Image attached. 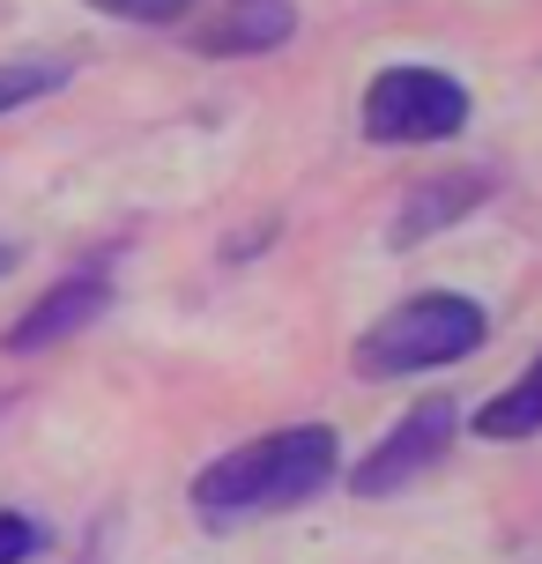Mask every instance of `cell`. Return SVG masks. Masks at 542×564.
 Instances as JSON below:
<instances>
[{"label": "cell", "instance_id": "cell-1", "mask_svg": "<svg viewBox=\"0 0 542 564\" xmlns=\"http://www.w3.org/2000/svg\"><path fill=\"white\" fill-rule=\"evenodd\" d=\"M335 460H343V446H335L327 423H290V431H268V438H246V446H230L224 460H208L194 476V512H208L216 528L297 512L335 482Z\"/></svg>", "mask_w": 542, "mask_h": 564}, {"label": "cell", "instance_id": "cell-2", "mask_svg": "<svg viewBox=\"0 0 542 564\" xmlns=\"http://www.w3.org/2000/svg\"><path fill=\"white\" fill-rule=\"evenodd\" d=\"M484 305L460 297V290H424L394 305L387 319H371L365 341H357V379H409V371H431V365H460L484 349Z\"/></svg>", "mask_w": 542, "mask_h": 564}, {"label": "cell", "instance_id": "cell-3", "mask_svg": "<svg viewBox=\"0 0 542 564\" xmlns=\"http://www.w3.org/2000/svg\"><path fill=\"white\" fill-rule=\"evenodd\" d=\"M468 127V89L438 67H387L365 89V141L379 149H416V141H454Z\"/></svg>", "mask_w": 542, "mask_h": 564}, {"label": "cell", "instance_id": "cell-4", "mask_svg": "<svg viewBox=\"0 0 542 564\" xmlns=\"http://www.w3.org/2000/svg\"><path fill=\"white\" fill-rule=\"evenodd\" d=\"M454 431H460V401H446V394L416 401V409L349 468V490H357V498H387V490H401V482H416L431 460H446Z\"/></svg>", "mask_w": 542, "mask_h": 564}, {"label": "cell", "instance_id": "cell-5", "mask_svg": "<svg viewBox=\"0 0 542 564\" xmlns=\"http://www.w3.org/2000/svg\"><path fill=\"white\" fill-rule=\"evenodd\" d=\"M112 312V275L105 268H83V275H59L45 297L30 312H15L8 319V335H0V349H15V357H30V349H53V341H75L83 327H97Z\"/></svg>", "mask_w": 542, "mask_h": 564}, {"label": "cell", "instance_id": "cell-6", "mask_svg": "<svg viewBox=\"0 0 542 564\" xmlns=\"http://www.w3.org/2000/svg\"><path fill=\"white\" fill-rule=\"evenodd\" d=\"M490 171H476V164H446V171H431L416 194L401 200V216H394V246L409 253V246H424V238H438V230H454V224H468L476 208L490 200Z\"/></svg>", "mask_w": 542, "mask_h": 564}, {"label": "cell", "instance_id": "cell-7", "mask_svg": "<svg viewBox=\"0 0 542 564\" xmlns=\"http://www.w3.org/2000/svg\"><path fill=\"white\" fill-rule=\"evenodd\" d=\"M297 30V8L290 0H224L208 23H194V53L208 59H246V53H275Z\"/></svg>", "mask_w": 542, "mask_h": 564}, {"label": "cell", "instance_id": "cell-8", "mask_svg": "<svg viewBox=\"0 0 542 564\" xmlns=\"http://www.w3.org/2000/svg\"><path fill=\"white\" fill-rule=\"evenodd\" d=\"M476 438H490V446H513V438H535L542 431V357L528 371H520L506 394H490L484 409H476V423H468Z\"/></svg>", "mask_w": 542, "mask_h": 564}, {"label": "cell", "instance_id": "cell-9", "mask_svg": "<svg viewBox=\"0 0 542 564\" xmlns=\"http://www.w3.org/2000/svg\"><path fill=\"white\" fill-rule=\"evenodd\" d=\"M59 83H75V59H0V112L53 97Z\"/></svg>", "mask_w": 542, "mask_h": 564}, {"label": "cell", "instance_id": "cell-10", "mask_svg": "<svg viewBox=\"0 0 542 564\" xmlns=\"http://www.w3.org/2000/svg\"><path fill=\"white\" fill-rule=\"evenodd\" d=\"M97 15H119V23H186L194 0H89Z\"/></svg>", "mask_w": 542, "mask_h": 564}, {"label": "cell", "instance_id": "cell-11", "mask_svg": "<svg viewBox=\"0 0 542 564\" xmlns=\"http://www.w3.org/2000/svg\"><path fill=\"white\" fill-rule=\"evenodd\" d=\"M45 550V528L30 512H0V564H30Z\"/></svg>", "mask_w": 542, "mask_h": 564}, {"label": "cell", "instance_id": "cell-12", "mask_svg": "<svg viewBox=\"0 0 542 564\" xmlns=\"http://www.w3.org/2000/svg\"><path fill=\"white\" fill-rule=\"evenodd\" d=\"M15 260H23L15 246H0V275H15Z\"/></svg>", "mask_w": 542, "mask_h": 564}]
</instances>
